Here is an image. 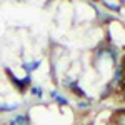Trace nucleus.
<instances>
[{
	"label": "nucleus",
	"mask_w": 125,
	"mask_h": 125,
	"mask_svg": "<svg viewBox=\"0 0 125 125\" xmlns=\"http://www.w3.org/2000/svg\"><path fill=\"white\" fill-rule=\"evenodd\" d=\"M120 90H122V97H124V100H125V83L122 85V88H120Z\"/></svg>",
	"instance_id": "nucleus-4"
},
{
	"label": "nucleus",
	"mask_w": 125,
	"mask_h": 125,
	"mask_svg": "<svg viewBox=\"0 0 125 125\" xmlns=\"http://www.w3.org/2000/svg\"><path fill=\"white\" fill-rule=\"evenodd\" d=\"M30 92H32L33 95H37V97H42V94H43L40 87H32V88H30Z\"/></svg>",
	"instance_id": "nucleus-3"
},
{
	"label": "nucleus",
	"mask_w": 125,
	"mask_h": 125,
	"mask_svg": "<svg viewBox=\"0 0 125 125\" xmlns=\"http://www.w3.org/2000/svg\"><path fill=\"white\" fill-rule=\"evenodd\" d=\"M52 97H53V98L57 100L60 105H67V104H68V100H67V98H65V97H62L60 94H57V92H52Z\"/></svg>",
	"instance_id": "nucleus-2"
},
{
	"label": "nucleus",
	"mask_w": 125,
	"mask_h": 125,
	"mask_svg": "<svg viewBox=\"0 0 125 125\" xmlns=\"http://www.w3.org/2000/svg\"><path fill=\"white\" fill-rule=\"evenodd\" d=\"M12 125H30V120H29L27 115H17L15 118H13Z\"/></svg>",
	"instance_id": "nucleus-1"
}]
</instances>
